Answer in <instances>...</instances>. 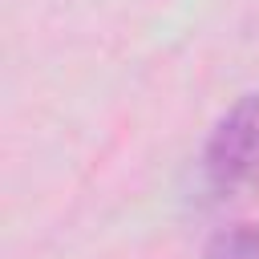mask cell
Wrapping results in <instances>:
<instances>
[{
	"label": "cell",
	"instance_id": "obj_2",
	"mask_svg": "<svg viewBox=\"0 0 259 259\" xmlns=\"http://www.w3.org/2000/svg\"><path fill=\"white\" fill-rule=\"evenodd\" d=\"M202 259H259V227L239 223V227L219 231L202 247Z\"/></svg>",
	"mask_w": 259,
	"mask_h": 259
},
{
	"label": "cell",
	"instance_id": "obj_1",
	"mask_svg": "<svg viewBox=\"0 0 259 259\" xmlns=\"http://www.w3.org/2000/svg\"><path fill=\"white\" fill-rule=\"evenodd\" d=\"M202 182L219 198H239L259 186V93H243L202 146Z\"/></svg>",
	"mask_w": 259,
	"mask_h": 259
}]
</instances>
